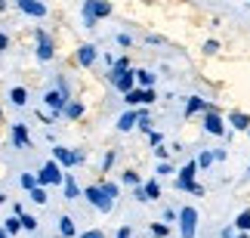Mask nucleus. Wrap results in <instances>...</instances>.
<instances>
[{
    "instance_id": "f257e3e1",
    "label": "nucleus",
    "mask_w": 250,
    "mask_h": 238,
    "mask_svg": "<svg viewBox=\"0 0 250 238\" xmlns=\"http://www.w3.org/2000/svg\"><path fill=\"white\" fill-rule=\"evenodd\" d=\"M81 13H83V25H86V28H96V22H99V19H108V16L114 13V6L108 3V0H83Z\"/></svg>"
},
{
    "instance_id": "f03ea898",
    "label": "nucleus",
    "mask_w": 250,
    "mask_h": 238,
    "mask_svg": "<svg viewBox=\"0 0 250 238\" xmlns=\"http://www.w3.org/2000/svg\"><path fill=\"white\" fill-rule=\"evenodd\" d=\"M43 102L53 108V115H62V111H65V106H68V84H65V78H59V81H56V87H53V90H46Z\"/></svg>"
},
{
    "instance_id": "7ed1b4c3",
    "label": "nucleus",
    "mask_w": 250,
    "mask_h": 238,
    "mask_svg": "<svg viewBox=\"0 0 250 238\" xmlns=\"http://www.w3.org/2000/svg\"><path fill=\"white\" fill-rule=\"evenodd\" d=\"M83 198H86V201H90L99 214H111V211H114V198L105 195V189H102L99 183L86 186V189H83Z\"/></svg>"
},
{
    "instance_id": "20e7f679",
    "label": "nucleus",
    "mask_w": 250,
    "mask_h": 238,
    "mask_svg": "<svg viewBox=\"0 0 250 238\" xmlns=\"http://www.w3.org/2000/svg\"><path fill=\"white\" fill-rule=\"evenodd\" d=\"M204 130L210 136H226V121H223V115H219V108L213 102H210L207 111H204Z\"/></svg>"
},
{
    "instance_id": "39448f33",
    "label": "nucleus",
    "mask_w": 250,
    "mask_h": 238,
    "mask_svg": "<svg viewBox=\"0 0 250 238\" xmlns=\"http://www.w3.org/2000/svg\"><path fill=\"white\" fill-rule=\"evenodd\" d=\"M65 183V173L59 170V161H46L41 167V173H37V186H59Z\"/></svg>"
},
{
    "instance_id": "423d86ee",
    "label": "nucleus",
    "mask_w": 250,
    "mask_h": 238,
    "mask_svg": "<svg viewBox=\"0 0 250 238\" xmlns=\"http://www.w3.org/2000/svg\"><path fill=\"white\" fill-rule=\"evenodd\" d=\"M179 232H182V238H195V232H198V211L195 207H182L179 211Z\"/></svg>"
},
{
    "instance_id": "0eeeda50",
    "label": "nucleus",
    "mask_w": 250,
    "mask_h": 238,
    "mask_svg": "<svg viewBox=\"0 0 250 238\" xmlns=\"http://www.w3.org/2000/svg\"><path fill=\"white\" fill-rule=\"evenodd\" d=\"M34 37H37V59H41V62H50L53 56H56V43H53V37L46 34L43 28H37Z\"/></svg>"
},
{
    "instance_id": "6e6552de",
    "label": "nucleus",
    "mask_w": 250,
    "mask_h": 238,
    "mask_svg": "<svg viewBox=\"0 0 250 238\" xmlns=\"http://www.w3.org/2000/svg\"><path fill=\"white\" fill-rule=\"evenodd\" d=\"M124 102L127 106H148V102H155V90L151 87H133L130 93H124Z\"/></svg>"
},
{
    "instance_id": "1a4fd4ad",
    "label": "nucleus",
    "mask_w": 250,
    "mask_h": 238,
    "mask_svg": "<svg viewBox=\"0 0 250 238\" xmlns=\"http://www.w3.org/2000/svg\"><path fill=\"white\" fill-rule=\"evenodd\" d=\"M195 173H198V161H188V164L179 170V176H176V189H179V192H191V186H195Z\"/></svg>"
},
{
    "instance_id": "9d476101",
    "label": "nucleus",
    "mask_w": 250,
    "mask_h": 238,
    "mask_svg": "<svg viewBox=\"0 0 250 238\" xmlns=\"http://www.w3.org/2000/svg\"><path fill=\"white\" fill-rule=\"evenodd\" d=\"M96 56H99V50H96L93 43H81V46H78V53H74V59H78V65L90 68V65L96 62Z\"/></svg>"
},
{
    "instance_id": "9b49d317",
    "label": "nucleus",
    "mask_w": 250,
    "mask_h": 238,
    "mask_svg": "<svg viewBox=\"0 0 250 238\" xmlns=\"http://www.w3.org/2000/svg\"><path fill=\"white\" fill-rule=\"evenodd\" d=\"M114 87H118V93H130L136 87V68H127L124 74H118V78H114Z\"/></svg>"
},
{
    "instance_id": "f8f14e48",
    "label": "nucleus",
    "mask_w": 250,
    "mask_h": 238,
    "mask_svg": "<svg viewBox=\"0 0 250 238\" xmlns=\"http://www.w3.org/2000/svg\"><path fill=\"white\" fill-rule=\"evenodd\" d=\"M16 3H19V9H22V13L34 16V19H43V16H46V6L41 3V0H16Z\"/></svg>"
},
{
    "instance_id": "ddd939ff",
    "label": "nucleus",
    "mask_w": 250,
    "mask_h": 238,
    "mask_svg": "<svg viewBox=\"0 0 250 238\" xmlns=\"http://www.w3.org/2000/svg\"><path fill=\"white\" fill-rule=\"evenodd\" d=\"M136 124H139V111H124V115L118 118V130L121 133H130Z\"/></svg>"
},
{
    "instance_id": "4468645a",
    "label": "nucleus",
    "mask_w": 250,
    "mask_h": 238,
    "mask_svg": "<svg viewBox=\"0 0 250 238\" xmlns=\"http://www.w3.org/2000/svg\"><path fill=\"white\" fill-rule=\"evenodd\" d=\"M207 106H210L207 99H201V96H191V99L186 102V118H191V115H201V111H207Z\"/></svg>"
},
{
    "instance_id": "2eb2a0df",
    "label": "nucleus",
    "mask_w": 250,
    "mask_h": 238,
    "mask_svg": "<svg viewBox=\"0 0 250 238\" xmlns=\"http://www.w3.org/2000/svg\"><path fill=\"white\" fill-rule=\"evenodd\" d=\"M53 155H56V161H59L62 167H74V164H78V158H74V151L62 149V146H56V149H53Z\"/></svg>"
},
{
    "instance_id": "dca6fc26",
    "label": "nucleus",
    "mask_w": 250,
    "mask_h": 238,
    "mask_svg": "<svg viewBox=\"0 0 250 238\" xmlns=\"http://www.w3.org/2000/svg\"><path fill=\"white\" fill-rule=\"evenodd\" d=\"M13 142H16L19 149H25L28 142H31V139H28V130H25V124H13Z\"/></svg>"
},
{
    "instance_id": "f3484780",
    "label": "nucleus",
    "mask_w": 250,
    "mask_h": 238,
    "mask_svg": "<svg viewBox=\"0 0 250 238\" xmlns=\"http://www.w3.org/2000/svg\"><path fill=\"white\" fill-rule=\"evenodd\" d=\"M229 124H232L235 130H247L250 127V115H244V111H232V115H229Z\"/></svg>"
},
{
    "instance_id": "a211bd4d",
    "label": "nucleus",
    "mask_w": 250,
    "mask_h": 238,
    "mask_svg": "<svg viewBox=\"0 0 250 238\" xmlns=\"http://www.w3.org/2000/svg\"><path fill=\"white\" fill-rule=\"evenodd\" d=\"M130 68V59H127V56H121V59H114V65H111V71H108V81L114 84V78H118V74H124V71H127Z\"/></svg>"
},
{
    "instance_id": "6ab92c4d",
    "label": "nucleus",
    "mask_w": 250,
    "mask_h": 238,
    "mask_svg": "<svg viewBox=\"0 0 250 238\" xmlns=\"http://www.w3.org/2000/svg\"><path fill=\"white\" fill-rule=\"evenodd\" d=\"M65 198H68V201L81 198V189H78V183H74V176H71V173H65Z\"/></svg>"
},
{
    "instance_id": "aec40b11",
    "label": "nucleus",
    "mask_w": 250,
    "mask_h": 238,
    "mask_svg": "<svg viewBox=\"0 0 250 238\" xmlns=\"http://www.w3.org/2000/svg\"><path fill=\"white\" fill-rule=\"evenodd\" d=\"M235 229L238 232H250V207H244V211L235 216Z\"/></svg>"
},
{
    "instance_id": "412c9836",
    "label": "nucleus",
    "mask_w": 250,
    "mask_h": 238,
    "mask_svg": "<svg viewBox=\"0 0 250 238\" xmlns=\"http://www.w3.org/2000/svg\"><path fill=\"white\" fill-rule=\"evenodd\" d=\"M136 87H155V74L146 68H136Z\"/></svg>"
},
{
    "instance_id": "4be33fe9",
    "label": "nucleus",
    "mask_w": 250,
    "mask_h": 238,
    "mask_svg": "<svg viewBox=\"0 0 250 238\" xmlns=\"http://www.w3.org/2000/svg\"><path fill=\"white\" fill-rule=\"evenodd\" d=\"M9 99H13V106L22 108L25 102H28V90L25 87H13V90H9Z\"/></svg>"
},
{
    "instance_id": "5701e85b",
    "label": "nucleus",
    "mask_w": 250,
    "mask_h": 238,
    "mask_svg": "<svg viewBox=\"0 0 250 238\" xmlns=\"http://www.w3.org/2000/svg\"><path fill=\"white\" fill-rule=\"evenodd\" d=\"M81 115H83V102H68V106H65V118L78 121Z\"/></svg>"
},
{
    "instance_id": "b1692460",
    "label": "nucleus",
    "mask_w": 250,
    "mask_h": 238,
    "mask_svg": "<svg viewBox=\"0 0 250 238\" xmlns=\"http://www.w3.org/2000/svg\"><path fill=\"white\" fill-rule=\"evenodd\" d=\"M59 235L62 238H71L74 235V220H71V216H62V220H59Z\"/></svg>"
},
{
    "instance_id": "393cba45",
    "label": "nucleus",
    "mask_w": 250,
    "mask_h": 238,
    "mask_svg": "<svg viewBox=\"0 0 250 238\" xmlns=\"http://www.w3.org/2000/svg\"><path fill=\"white\" fill-rule=\"evenodd\" d=\"M142 189H146V198H148V201H155V198H161V186H158V179H148V183L142 186Z\"/></svg>"
},
{
    "instance_id": "a878e982",
    "label": "nucleus",
    "mask_w": 250,
    "mask_h": 238,
    "mask_svg": "<svg viewBox=\"0 0 250 238\" xmlns=\"http://www.w3.org/2000/svg\"><path fill=\"white\" fill-rule=\"evenodd\" d=\"M3 229H6V235H16L19 229H22V216H9V220L3 223Z\"/></svg>"
},
{
    "instance_id": "bb28decb",
    "label": "nucleus",
    "mask_w": 250,
    "mask_h": 238,
    "mask_svg": "<svg viewBox=\"0 0 250 238\" xmlns=\"http://www.w3.org/2000/svg\"><path fill=\"white\" fill-rule=\"evenodd\" d=\"M151 235H155V238H167L170 235V226L167 223H151Z\"/></svg>"
},
{
    "instance_id": "cd10ccee",
    "label": "nucleus",
    "mask_w": 250,
    "mask_h": 238,
    "mask_svg": "<svg viewBox=\"0 0 250 238\" xmlns=\"http://www.w3.org/2000/svg\"><path fill=\"white\" fill-rule=\"evenodd\" d=\"M114 158H118V151H114V149L105 151V158H102V170H105V173H108V170L114 167Z\"/></svg>"
},
{
    "instance_id": "c85d7f7f",
    "label": "nucleus",
    "mask_w": 250,
    "mask_h": 238,
    "mask_svg": "<svg viewBox=\"0 0 250 238\" xmlns=\"http://www.w3.org/2000/svg\"><path fill=\"white\" fill-rule=\"evenodd\" d=\"M31 198H34V204H46V192H43V186H34V189H31Z\"/></svg>"
},
{
    "instance_id": "c756f323",
    "label": "nucleus",
    "mask_w": 250,
    "mask_h": 238,
    "mask_svg": "<svg viewBox=\"0 0 250 238\" xmlns=\"http://www.w3.org/2000/svg\"><path fill=\"white\" fill-rule=\"evenodd\" d=\"M213 151H201V155H198V167H210V164H213Z\"/></svg>"
},
{
    "instance_id": "7c9ffc66",
    "label": "nucleus",
    "mask_w": 250,
    "mask_h": 238,
    "mask_svg": "<svg viewBox=\"0 0 250 238\" xmlns=\"http://www.w3.org/2000/svg\"><path fill=\"white\" fill-rule=\"evenodd\" d=\"M124 183H127V186H142V179H139L136 170H127V173H124Z\"/></svg>"
},
{
    "instance_id": "2f4dec72",
    "label": "nucleus",
    "mask_w": 250,
    "mask_h": 238,
    "mask_svg": "<svg viewBox=\"0 0 250 238\" xmlns=\"http://www.w3.org/2000/svg\"><path fill=\"white\" fill-rule=\"evenodd\" d=\"M102 189H105V195H108V198H118V192H121V189L118 186H114V183H105V179H102V183H99Z\"/></svg>"
},
{
    "instance_id": "473e14b6",
    "label": "nucleus",
    "mask_w": 250,
    "mask_h": 238,
    "mask_svg": "<svg viewBox=\"0 0 250 238\" xmlns=\"http://www.w3.org/2000/svg\"><path fill=\"white\" fill-rule=\"evenodd\" d=\"M22 229L34 232V229H37V220H34V216H28V214H22Z\"/></svg>"
},
{
    "instance_id": "72a5a7b5",
    "label": "nucleus",
    "mask_w": 250,
    "mask_h": 238,
    "mask_svg": "<svg viewBox=\"0 0 250 238\" xmlns=\"http://www.w3.org/2000/svg\"><path fill=\"white\" fill-rule=\"evenodd\" d=\"M167 173H176V170H173L170 161H161V164H158V176H167Z\"/></svg>"
},
{
    "instance_id": "f704fd0d",
    "label": "nucleus",
    "mask_w": 250,
    "mask_h": 238,
    "mask_svg": "<svg viewBox=\"0 0 250 238\" xmlns=\"http://www.w3.org/2000/svg\"><path fill=\"white\" fill-rule=\"evenodd\" d=\"M22 186L28 189V192H31V189L37 186V176H31V173H22Z\"/></svg>"
},
{
    "instance_id": "c9c22d12",
    "label": "nucleus",
    "mask_w": 250,
    "mask_h": 238,
    "mask_svg": "<svg viewBox=\"0 0 250 238\" xmlns=\"http://www.w3.org/2000/svg\"><path fill=\"white\" fill-rule=\"evenodd\" d=\"M204 53H207V56H216V53H219V41H207V43H204Z\"/></svg>"
},
{
    "instance_id": "e433bc0d",
    "label": "nucleus",
    "mask_w": 250,
    "mask_h": 238,
    "mask_svg": "<svg viewBox=\"0 0 250 238\" xmlns=\"http://www.w3.org/2000/svg\"><path fill=\"white\" fill-rule=\"evenodd\" d=\"M133 189H136V192H133V198H136V201H148V198H146V189H142V186H133Z\"/></svg>"
},
{
    "instance_id": "4c0bfd02",
    "label": "nucleus",
    "mask_w": 250,
    "mask_h": 238,
    "mask_svg": "<svg viewBox=\"0 0 250 238\" xmlns=\"http://www.w3.org/2000/svg\"><path fill=\"white\" fill-rule=\"evenodd\" d=\"M118 43L121 46H133V37L130 34H118Z\"/></svg>"
},
{
    "instance_id": "58836bf2",
    "label": "nucleus",
    "mask_w": 250,
    "mask_h": 238,
    "mask_svg": "<svg viewBox=\"0 0 250 238\" xmlns=\"http://www.w3.org/2000/svg\"><path fill=\"white\" fill-rule=\"evenodd\" d=\"M148 139H151V146H161V142H164V136H161V133H155V130L148 133Z\"/></svg>"
},
{
    "instance_id": "ea45409f",
    "label": "nucleus",
    "mask_w": 250,
    "mask_h": 238,
    "mask_svg": "<svg viewBox=\"0 0 250 238\" xmlns=\"http://www.w3.org/2000/svg\"><path fill=\"white\" fill-rule=\"evenodd\" d=\"M81 238H105L99 229H90V232H81Z\"/></svg>"
},
{
    "instance_id": "a19ab883",
    "label": "nucleus",
    "mask_w": 250,
    "mask_h": 238,
    "mask_svg": "<svg viewBox=\"0 0 250 238\" xmlns=\"http://www.w3.org/2000/svg\"><path fill=\"white\" fill-rule=\"evenodd\" d=\"M173 220H179V214L176 211H164V223H173Z\"/></svg>"
},
{
    "instance_id": "79ce46f5",
    "label": "nucleus",
    "mask_w": 250,
    "mask_h": 238,
    "mask_svg": "<svg viewBox=\"0 0 250 238\" xmlns=\"http://www.w3.org/2000/svg\"><path fill=\"white\" fill-rule=\"evenodd\" d=\"M130 235H133L130 226H121V229H118V238H130Z\"/></svg>"
},
{
    "instance_id": "37998d69",
    "label": "nucleus",
    "mask_w": 250,
    "mask_h": 238,
    "mask_svg": "<svg viewBox=\"0 0 250 238\" xmlns=\"http://www.w3.org/2000/svg\"><path fill=\"white\" fill-rule=\"evenodd\" d=\"M155 155H158L161 161H167V149H164V146H155Z\"/></svg>"
},
{
    "instance_id": "c03bdc74",
    "label": "nucleus",
    "mask_w": 250,
    "mask_h": 238,
    "mask_svg": "<svg viewBox=\"0 0 250 238\" xmlns=\"http://www.w3.org/2000/svg\"><path fill=\"white\" fill-rule=\"evenodd\" d=\"M6 46H9V37H6V34H0V53H6Z\"/></svg>"
},
{
    "instance_id": "a18cd8bd",
    "label": "nucleus",
    "mask_w": 250,
    "mask_h": 238,
    "mask_svg": "<svg viewBox=\"0 0 250 238\" xmlns=\"http://www.w3.org/2000/svg\"><path fill=\"white\" fill-rule=\"evenodd\" d=\"M219 235H223V238H235V229H232V226H226V229L219 232Z\"/></svg>"
},
{
    "instance_id": "49530a36",
    "label": "nucleus",
    "mask_w": 250,
    "mask_h": 238,
    "mask_svg": "<svg viewBox=\"0 0 250 238\" xmlns=\"http://www.w3.org/2000/svg\"><path fill=\"white\" fill-rule=\"evenodd\" d=\"M235 238H250V235H247V232H241V235H235Z\"/></svg>"
},
{
    "instance_id": "de8ad7c7",
    "label": "nucleus",
    "mask_w": 250,
    "mask_h": 238,
    "mask_svg": "<svg viewBox=\"0 0 250 238\" xmlns=\"http://www.w3.org/2000/svg\"><path fill=\"white\" fill-rule=\"evenodd\" d=\"M3 201H6V195H3V192H0V204H3Z\"/></svg>"
},
{
    "instance_id": "09e8293b",
    "label": "nucleus",
    "mask_w": 250,
    "mask_h": 238,
    "mask_svg": "<svg viewBox=\"0 0 250 238\" xmlns=\"http://www.w3.org/2000/svg\"><path fill=\"white\" fill-rule=\"evenodd\" d=\"M0 238H6V229H0Z\"/></svg>"
},
{
    "instance_id": "8fccbe9b",
    "label": "nucleus",
    "mask_w": 250,
    "mask_h": 238,
    "mask_svg": "<svg viewBox=\"0 0 250 238\" xmlns=\"http://www.w3.org/2000/svg\"><path fill=\"white\" fill-rule=\"evenodd\" d=\"M142 3H151V0H142Z\"/></svg>"
},
{
    "instance_id": "3c124183",
    "label": "nucleus",
    "mask_w": 250,
    "mask_h": 238,
    "mask_svg": "<svg viewBox=\"0 0 250 238\" xmlns=\"http://www.w3.org/2000/svg\"><path fill=\"white\" fill-rule=\"evenodd\" d=\"M0 121H3V111H0Z\"/></svg>"
},
{
    "instance_id": "603ef678",
    "label": "nucleus",
    "mask_w": 250,
    "mask_h": 238,
    "mask_svg": "<svg viewBox=\"0 0 250 238\" xmlns=\"http://www.w3.org/2000/svg\"><path fill=\"white\" fill-rule=\"evenodd\" d=\"M247 136H250V127H247Z\"/></svg>"
},
{
    "instance_id": "864d4df0",
    "label": "nucleus",
    "mask_w": 250,
    "mask_h": 238,
    "mask_svg": "<svg viewBox=\"0 0 250 238\" xmlns=\"http://www.w3.org/2000/svg\"><path fill=\"white\" fill-rule=\"evenodd\" d=\"M56 238H62V235H56Z\"/></svg>"
}]
</instances>
